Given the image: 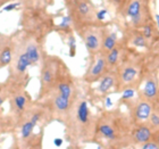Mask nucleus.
Wrapping results in <instances>:
<instances>
[{
	"label": "nucleus",
	"instance_id": "nucleus-1",
	"mask_svg": "<svg viewBox=\"0 0 159 149\" xmlns=\"http://www.w3.org/2000/svg\"><path fill=\"white\" fill-rule=\"evenodd\" d=\"M66 128V137L70 141L77 143L91 142L94 140L97 117L90 110L89 103L77 95L66 119L63 123Z\"/></svg>",
	"mask_w": 159,
	"mask_h": 149
},
{
	"label": "nucleus",
	"instance_id": "nucleus-2",
	"mask_svg": "<svg viewBox=\"0 0 159 149\" xmlns=\"http://www.w3.org/2000/svg\"><path fill=\"white\" fill-rule=\"evenodd\" d=\"M129 119L119 110H108L97 117L94 140L100 139L107 147H125L131 141Z\"/></svg>",
	"mask_w": 159,
	"mask_h": 149
},
{
	"label": "nucleus",
	"instance_id": "nucleus-3",
	"mask_svg": "<svg viewBox=\"0 0 159 149\" xmlns=\"http://www.w3.org/2000/svg\"><path fill=\"white\" fill-rule=\"evenodd\" d=\"M76 96V86L73 76L67 70L60 76V79L57 81L51 91L42 99H40V101H42L49 108L52 121L64 123Z\"/></svg>",
	"mask_w": 159,
	"mask_h": 149
},
{
	"label": "nucleus",
	"instance_id": "nucleus-4",
	"mask_svg": "<svg viewBox=\"0 0 159 149\" xmlns=\"http://www.w3.org/2000/svg\"><path fill=\"white\" fill-rule=\"evenodd\" d=\"M55 17L46 7L20 6L18 29L44 44L47 37L55 31Z\"/></svg>",
	"mask_w": 159,
	"mask_h": 149
},
{
	"label": "nucleus",
	"instance_id": "nucleus-5",
	"mask_svg": "<svg viewBox=\"0 0 159 149\" xmlns=\"http://www.w3.org/2000/svg\"><path fill=\"white\" fill-rule=\"evenodd\" d=\"M11 38H13L14 43L13 59L7 67L8 75H7L6 81L9 86L27 88L29 82H30V74H29V70L31 67L30 59L23 48L18 30L11 34Z\"/></svg>",
	"mask_w": 159,
	"mask_h": 149
},
{
	"label": "nucleus",
	"instance_id": "nucleus-6",
	"mask_svg": "<svg viewBox=\"0 0 159 149\" xmlns=\"http://www.w3.org/2000/svg\"><path fill=\"white\" fill-rule=\"evenodd\" d=\"M67 66L59 57L49 55L44 53L42 60L40 63V75H39V92L37 100L42 99L51 91L60 76L67 71Z\"/></svg>",
	"mask_w": 159,
	"mask_h": 149
},
{
	"label": "nucleus",
	"instance_id": "nucleus-7",
	"mask_svg": "<svg viewBox=\"0 0 159 149\" xmlns=\"http://www.w3.org/2000/svg\"><path fill=\"white\" fill-rule=\"evenodd\" d=\"M7 101L9 106L7 115L9 116L14 130V126L23 119L34 99L31 97L25 86H9V95Z\"/></svg>",
	"mask_w": 159,
	"mask_h": 149
},
{
	"label": "nucleus",
	"instance_id": "nucleus-8",
	"mask_svg": "<svg viewBox=\"0 0 159 149\" xmlns=\"http://www.w3.org/2000/svg\"><path fill=\"white\" fill-rule=\"evenodd\" d=\"M117 74V88L119 90H124L126 88H132L136 84L140 75L139 62L134 58L123 59L116 68Z\"/></svg>",
	"mask_w": 159,
	"mask_h": 149
},
{
	"label": "nucleus",
	"instance_id": "nucleus-9",
	"mask_svg": "<svg viewBox=\"0 0 159 149\" xmlns=\"http://www.w3.org/2000/svg\"><path fill=\"white\" fill-rule=\"evenodd\" d=\"M105 25L102 24H93L86 25L77 31L79 35L84 42L90 57H94L101 53V42H102V33Z\"/></svg>",
	"mask_w": 159,
	"mask_h": 149
},
{
	"label": "nucleus",
	"instance_id": "nucleus-10",
	"mask_svg": "<svg viewBox=\"0 0 159 149\" xmlns=\"http://www.w3.org/2000/svg\"><path fill=\"white\" fill-rule=\"evenodd\" d=\"M18 32H20V41H22L23 48L25 50V53H26L27 57H29V59H30L31 67L40 66V63L42 60L43 55L46 53L44 49H43V43L39 42L37 39L25 34L20 29H18Z\"/></svg>",
	"mask_w": 159,
	"mask_h": 149
},
{
	"label": "nucleus",
	"instance_id": "nucleus-11",
	"mask_svg": "<svg viewBox=\"0 0 159 149\" xmlns=\"http://www.w3.org/2000/svg\"><path fill=\"white\" fill-rule=\"evenodd\" d=\"M107 71H109V68H108V65H107L105 54L99 53L94 57H91L90 66L88 67L83 79H84V81L86 83L92 84L94 82H98L100 77L106 73Z\"/></svg>",
	"mask_w": 159,
	"mask_h": 149
},
{
	"label": "nucleus",
	"instance_id": "nucleus-12",
	"mask_svg": "<svg viewBox=\"0 0 159 149\" xmlns=\"http://www.w3.org/2000/svg\"><path fill=\"white\" fill-rule=\"evenodd\" d=\"M151 112H152V103L141 97L132 104L131 119L135 123H143L148 121Z\"/></svg>",
	"mask_w": 159,
	"mask_h": 149
},
{
	"label": "nucleus",
	"instance_id": "nucleus-13",
	"mask_svg": "<svg viewBox=\"0 0 159 149\" xmlns=\"http://www.w3.org/2000/svg\"><path fill=\"white\" fill-rule=\"evenodd\" d=\"M99 84L97 86V91L100 95H107L111 90L116 88L117 90V74L116 70H109L103 74L100 80L98 81Z\"/></svg>",
	"mask_w": 159,
	"mask_h": 149
},
{
	"label": "nucleus",
	"instance_id": "nucleus-14",
	"mask_svg": "<svg viewBox=\"0 0 159 149\" xmlns=\"http://www.w3.org/2000/svg\"><path fill=\"white\" fill-rule=\"evenodd\" d=\"M153 131L149 125L140 123V125L135 126L131 131V141L135 145H142V143L152 139Z\"/></svg>",
	"mask_w": 159,
	"mask_h": 149
},
{
	"label": "nucleus",
	"instance_id": "nucleus-15",
	"mask_svg": "<svg viewBox=\"0 0 159 149\" xmlns=\"http://www.w3.org/2000/svg\"><path fill=\"white\" fill-rule=\"evenodd\" d=\"M158 81L153 75H150L147 77L144 86L142 88V97L146 98L149 101H155L158 98Z\"/></svg>",
	"mask_w": 159,
	"mask_h": 149
},
{
	"label": "nucleus",
	"instance_id": "nucleus-16",
	"mask_svg": "<svg viewBox=\"0 0 159 149\" xmlns=\"http://www.w3.org/2000/svg\"><path fill=\"white\" fill-rule=\"evenodd\" d=\"M105 57H106L108 68L109 70H116L117 66L120 64V62L124 59L123 58V47L117 43L113 49L105 54Z\"/></svg>",
	"mask_w": 159,
	"mask_h": 149
},
{
	"label": "nucleus",
	"instance_id": "nucleus-17",
	"mask_svg": "<svg viewBox=\"0 0 159 149\" xmlns=\"http://www.w3.org/2000/svg\"><path fill=\"white\" fill-rule=\"evenodd\" d=\"M118 43V37L115 31H110L105 25L102 33V42H101V53L106 54L111 50Z\"/></svg>",
	"mask_w": 159,
	"mask_h": 149
},
{
	"label": "nucleus",
	"instance_id": "nucleus-18",
	"mask_svg": "<svg viewBox=\"0 0 159 149\" xmlns=\"http://www.w3.org/2000/svg\"><path fill=\"white\" fill-rule=\"evenodd\" d=\"M13 51H14V43L13 38L10 34V39L7 41V43L3 46L2 50L0 51V71L8 67L11 59H13Z\"/></svg>",
	"mask_w": 159,
	"mask_h": 149
},
{
	"label": "nucleus",
	"instance_id": "nucleus-19",
	"mask_svg": "<svg viewBox=\"0 0 159 149\" xmlns=\"http://www.w3.org/2000/svg\"><path fill=\"white\" fill-rule=\"evenodd\" d=\"M144 8H146L144 0H127L124 9H123V13L126 17L132 18L133 16H135L136 14L142 12Z\"/></svg>",
	"mask_w": 159,
	"mask_h": 149
},
{
	"label": "nucleus",
	"instance_id": "nucleus-20",
	"mask_svg": "<svg viewBox=\"0 0 159 149\" xmlns=\"http://www.w3.org/2000/svg\"><path fill=\"white\" fill-rule=\"evenodd\" d=\"M13 132V124L9 116L3 113V108H0V139L7 133Z\"/></svg>",
	"mask_w": 159,
	"mask_h": 149
},
{
	"label": "nucleus",
	"instance_id": "nucleus-21",
	"mask_svg": "<svg viewBox=\"0 0 159 149\" xmlns=\"http://www.w3.org/2000/svg\"><path fill=\"white\" fill-rule=\"evenodd\" d=\"M129 43L138 48H146L148 46V39L144 38L141 31H134L129 34Z\"/></svg>",
	"mask_w": 159,
	"mask_h": 149
},
{
	"label": "nucleus",
	"instance_id": "nucleus-22",
	"mask_svg": "<svg viewBox=\"0 0 159 149\" xmlns=\"http://www.w3.org/2000/svg\"><path fill=\"white\" fill-rule=\"evenodd\" d=\"M20 6H32V7H49L53 0H18Z\"/></svg>",
	"mask_w": 159,
	"mask_h": 149
},
{
	"label": "nucleus",
	"instance_id": "nucleus-23",
	"mask_svg": "<svg viewBox=\"0 0 159 149\" xmlns=\"http://www.w3.org/2000/svg\"><path fill=\"white\" fill-rule=\"evenodd\" d=\"M8 95H9V84L5 80L2 82H0V108H2L3 105L7 103Z\"/></svg>",
	"mask_w": 159,
	"mask_h": 149
},
{
	"label": "nucleus",
	"instance_id": "nucleus-24",
	"mask_svg": "<svg viewBox=\"0 0 159 149\" xmlns=\"http://www.w3.org/2000/svg\"><path fill=\"white\" fill-rule=\"evenodd\" d=\"M148 122H149V126L151 128L153 132H159V112H151L149 119H148Z\"/></svg>",
	"mask_w": 159,
	"mask_h": 149
},
{
	"label": "nucleus",
	"instance_id": "nucleus-25",
	"mask_svg": "<svg viewBox=\"0 0 159 149\" xmlns=\"http://www.w3.org/2000/svg\"><path fill=\"white\" fill-rule=\"evenodd\" d=\"M67 44H68V48H70V56L74 57L76 55V40L74 34L70 32L67 37Z\"/></svg>",
	"mask_w": 159,
	"mask_h": 149
},
{
	"label": "nucleus",
	"instance_id": "nucleus-26",
	"mask_svg": "<svg viewBox=\"0 0 159 149\" xmlns=\"http://www.w3.org/2000/svg\"><path fill=\"white\" fill-rule=\"evenodd\" d=\"M141 29V33L144 35V38L146 39H151V38L153 37V27L151 24H144L142 27H140Z\"/></svg>",
	"mask_w": 159,
	"mask_h": 149
},
{
	"label": "nucleus",
	"instance_id": "nucleus-27",
	"mask_svg": "<svg viewBox=\"0 0 159 149\" xmlns=\"http://www.w3.org/2000/svg\"><path fill=\"white\" fill-rule=\"evenodd\" d=\"M139 147L143 149H158L159 145L157 141H153V140L151 139V140H149V141H147V142L142 143V145H140Z\"/></svg>",
	"mask_w": 159,
	"mask_h": 149
},
{
	"label": "nucleus",
	"instance_id": "nucleus-28",
	"mask_svg": "<svg viewBox=\"0 0 159 149\" xmlns=\"http://www.w3.org/2000/svg\"><path fill=\"white\" fill-rule=\"evenodd\" d=\"M20 6V1H18V0H15V1H11V2L7 3L6 6L2 8V10H3V12H11V10L17 9Z\"/></svg>",
	"mask_w": 159,
	"mask_h": 149
},
{
	"label": "nucleus",
	"instance_id": "nucleus-29",
	"mask_svg": "<svg viewBox=\"0 0 159 149\" xmlns=\"http://www.w3.org/2000/svg\"><path fill=\"white\" fill-rule=\"evenodd\" d=\"M134 97V90L132 88H126V89L123 90V97L122 100H131Z\"/></svg>",
	"mask_w": 159,
	"mask_h": 149
},
{
	"label": "nucleus",
	"instance_id": "nucleus-30",
	"mask_svg": "<svg viewBox=\"0 0 159 149\" xmlns=\"http://www.w3.org/2000/svg\"><path fill=\"white\" fill-rule=\"evenodd\" d=\"M10 39V34H5L2 32H0V51L2 50L3 46L7 43V41Z\"/></svg>",
	"mask_w": 159,
	"mask_h": 149
},
{
	"label": "nucleus",
	"instance_id": "nucleus-31",
	"mask_svg": "<svg viewBox=\"0 0 159 149\" xmlns=\"http://www.w3.org/2000/svg\"><path fill=\"white\" fill-rule=\"evenodd\" d=\"M106 14H107V10L106 9H102V10H99V12H97V20L99 21V22H103L105 17H106Z\"/></svg>",
	"mask_w": 159,
	"mask_h": 149
},
{
	"label": "nucleus",
	"instance_id": "nucleus-32",
	"mask_svg": "<svg viewBox=\"0 0 159 149\" xmlns=\"http://www.w3.org/2000/svg\"><path fill=\"white\" fill-rule=\"evenodd\" d=\"M11 1H15V0H0V10L2 9L3 7L7 5V3L11 2Z\"/></svg>",
	"mask_w": 159,
	"mask_h": 149
},
{
	"label": "nucleus",
	"instance_id": "nucleus-33",
	"mask_svg": "<svg viewBox=\"0 0 159 149\" xmlns=\"http://www.w3.org/2000/svg\"><path fill=\"white\" fill-rule=\"evenodd\" d=\"M53 142H55V145H56L57 147H59L63 145V139H60V138H57V139L53 140Z\"/></svg>",
	"mask_w": 159,
	"mask_h": 149
},
{
	"label": "nucleus",
	"instance_id": "nucleus-34",
	"mask_svg": "<svg viewBox=\"0 0 159 149\" xmlns=\"http://www.w3.org/2000/svg\"><path fill=\"white\" fill-rule=\"evenodd\" d=\"M156 21H157V26H158V29H159V14L156 15Z\"/></svg>",
	"mask_w": 159,
	"mask_h": 149
},
{
	"label": "nucleus",
	"instance_id": "nucleus-35",
	"mask_svg": "<svg viewBox=\"0 0 159 149\" xmlns=\"http://www.w3.org/2000/svg\"><path fill=\"white\" fill-rule=\"evenodd\" d=\"M110 105H111V103H110V98L108 97V98H107V106L110 107Z\"/></svg>",
	"mask_w": 159,
	"mask_h": 149
},
{
	"label": "nucleus",
	"instance_id": "nucleus-36",
	"mask_svg": "<svg viewBox=\"0 0 159 149\" xmlns=\"http://www.w3.org/2000/svg\"><path fill=\"white\" fill-rule=\"evenodd\" d=\"M157 142H158V145H159V134H158V140H157Z\"/></svg>",
	"mask_w": 159,
	"mask_h": 149
}]
</instances>
